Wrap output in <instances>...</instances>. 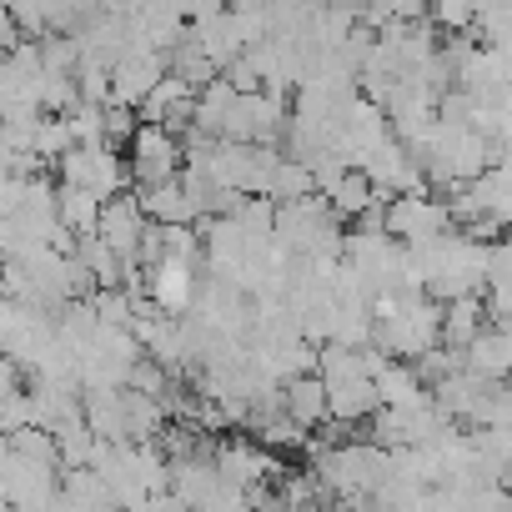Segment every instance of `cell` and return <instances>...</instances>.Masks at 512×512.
Masks as SVG:
<instances>
[{
	"label": "cell",
	"mask_w": 512,
	"mask_h": 512,
	"mask_svg": "<svg viewBox=\"0 0 512 512\" xmlns=\"http://www.w3.org/2000/svg\"><path fill=\"white\" fill-rule=\"evenodd\" d=\"M56 176H61L66 186L96 191L101 201H111V196H121V191L136 186L131 156H121L111 141H101V146H71V151L56 161Z\"/></svg>",
	"instance_id": "1"
},
{
	"label": "cell",
	"mask_w": 512,
	"mask_h": 512,
	"mask_svg": "<svg viewBox=\"0 0 512 512\" xmlns=\"http://www.w3.org/2000/svg\"><path fill=\"white\" fill-rule=\"evenodd\" d=\"M452 226H457L452 201H437L427 186H422V191H397V196H387V231H392L397 241H407V246L437 241V236H447Z\"/></svg>",
	"instance_id": "2"
},
{
	"label": "cell",
	"mask_w": 512,
	"mask_h": 512,
	"mask_svg": "<svg viewBox=\"0 0 512 512\" xmlns=\"http://www.w3.org/2000/svg\"><path fill=\"white\" fill-rule=\"evenodd\" d=\"M126 156H131L136 186H156V181H171L186 171V141H181V131H171L161 121H141Z\"/></svg>",
	"instance_id": "3"
},
{
	"label": "cell",
	"mask_w": 512,
	"mask_h": 512,
	"mask_svg": "<svg viewBox=\"0 0 512 512\" xmlns=\"http://www.w3.org/2000/svg\"><path fill=\"white\" fill-rule=\"evenodd\" d=\"M141 191V206H146V216L151 221H191V226H201V206H196V196H191V186H186V176H171V181H156V186H136Z\"/></svg>",
	"instance_id": "4"
},
{
	"label": "cell",
	"mask_w": 512,
	"mask_h": 512,
	"mask_svg": "<svg viewBox=\"0 0 512 512\" xmlns=\"http://www.w3.org/2000/svg\"><path fill=\"white\" fill-rule=\"evenodd\" d=\"M487 302H482V292H467V297H452V302H442V342L447 347H472L482 332H487Z\"/></svg>",
	"instance_id": "5"
},
{
	"label": "cell",
	"mask_w": 512,
	"mask_h": 512,
	"mask_svg": "<svg viewBox=\"0 0 512 512\" xmlns=\"http://www.w3.org/2000/svg\"><path fill=\"white\" fill-rule=\"evenodd\" d=\"M287 412L302 427H327L332 422V397H327V377L322 372H297L287 382Z\"/></svg>",
	"instance_id": "6"
},
{
	"label": "cell",
	"mask_w": 512,
	"mask_h": 512,
	"mask_svg": "<svg viewBox=\"0 0 512 512\" xmlns=\"http://www.w3.org/2000/svg\"><path fill=\"white\" fill-rule=\"evenodd\" d=\"M327 196H332V206H337V216H342V221H362L377 201H387V196L377 191V181H372L362 166H352V171H347V176H342V181L327 191Z\"/></svg>",
	"instance_id": "7"
},
{
	"label": "cell",
	"mask_w": 512,
	"mask_h": 512,
	"mask_svg": "<svg viewBox=\"0 0 512 512\" xmlns=\"http://www.w3.org/2000/svg\"><path fill=\"white\" fill-rule=\"evenodd\" d=\"M101 211H106V201H101L96 191H86V186H66V181H61V221H66L76 236L101 231Z\"/></svg>",
	"instance_id": "8"
}]
</instances>
